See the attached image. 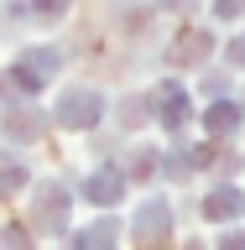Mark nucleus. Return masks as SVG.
<instances>
[{
  "mask_svg": "<svg viewBox=\"0 0 245 250\" xmlns=\"http://www.w3.org/2000/svg\"><path fill=\"white\" fill-rule=\"evenodd\" d=\"M58 120H63V125H94V120H99V94H94V89H73V94H63Z\"/></svg>",
  "mask_w": 245,
  "mask_h": 250,
  "instance_id": "f257e3e1",
  "label": "nucleus"
},
{
  "mask_svg": "<svg viewBox=\"0 0 245 250\" xmlns=\"http://www.w3.org/2000/svg\"><path fill=\"white\" fill-rule=\"evenodd\" d=\"M84 193H89L94 203H115V198H120V177H115V172H99V177H89Z\"/></svg>",
  "mask_w": 245,
  "mask_h": 250,
  "instance_id": "f03ea898",
  "label": "nucleus"
},
{
  "mask_svg": "<svg viewBox=\"0 0 245 250\" xmlns=\"http://www.w3.org/2000/svg\"><path fill=\"white\" fill-rule=\"evenodd\" d=\"M203 214H209V219H235V214H240V193H235V188H224V193H214Z\"/></svg>",
  "mask_w": 245,
  "mask_h": 250,
  "instance_id": "7ed1b4c3",
  "label": "nucleus"
},
{
  "mask_svg": "<svg viewBox=\"0 0 245 250\" xmlns=\"http://www.w3.org/2000/svg\"><path fill=\"white\" fill-rule=\"evenodd\" d=\"M235 120H240V115H235V104H214V109H209V125H214V130H224V136L235 130Z\"/></svg>",
  "mask_w": 245,
  "mask_h": 250,
  "instance_id": "20e7f679",
  "label": "nucleus"
},
{
  "mask_svg": "<svg viewBox=\"0 0 245 250\" xmlns=\"http://www.w3.org/2000/svg\"><path fill=\"white\" fill-rule=\"evenodd\" d=\"M214 11H219V16H240L245 0H214Z\"/></svg>",
  "mask_w": 245,
  "mask_h": 250,
  "instance_id": "39448f33",
  "label": "nucleus"
},
{
  "mask_svg": "<svg viewBox=\"0 0 245 250\" xmlns=\"http://www.w3.org/2000/svg\"><path fill=\"white\" fill-rule=\"evenodd\" d=\"M230 58H235V62H245V37H240V42L230 47Z\"/></svg>",
  "mask_w": 245,
  "mask_h": 250,
  "instance_id": "423d86ee",
  "label": "nucleus"
},
{
  "mask_svg": "<svg viewBox=\"0 0 245 250\" xmlns=\"http://www.w3.org/2000/svg\"><path fill=\"white\" fill-rule=\"evenodd\" d=\"M224 250H245V240H224Z\"/></svg>",
  "mask_w": 245,
  "mask_h": 250,
  "instance_id": "0eeeda50",
  "label": "nucleus"
}]
</instances>
